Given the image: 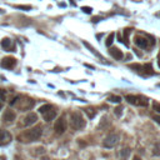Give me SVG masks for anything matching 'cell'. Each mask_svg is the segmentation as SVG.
Returning <instances> with one entry per match:
<instances>
[{
  "label": "cell",
  "instance_id": "obj_1",
  "mask_svg": "<svg viewBox=\"0 0 160 160\" xmlns=\"http://www.w3.org/2000/svg\"><path fill=\"white\" fill-rule=\"evenodd\" d=\"M41 128L40 126H35L29 130H25L20 135L18 136V140L22 143H31V141H36L41 136Z\"/></svg>",
  "mask_w": 160,
  "mask_h": 160
},
{
  "label": "cell",
  "instance_id": "obj_2",
  "mask_svg": "<svg viewBox=\"0 0 160 160\" xmlns=\"http://www.w3.org/2000/svg\"><path fill=\"white\" fill-rule=\"evenodd\" d=\"M11 106H18L20 110L24 111V110H29V109L33 108L34 105V100L33 99H29V98H24V96H16L10 102Z\"/></svg>",
  "mask_w": 160,
  "mask_h": 160
},
{
  "label": "cell",
  "instance_id": "obj_3",
  "mask_svg": "<svg viewBox=\"0 0 160 160\" xmlns=\"http://www.w3.org/2000/svg\"><path fill=\"white\" fill-rule=\"evenodd\" d=\"M70 125H71V128H73L74 130L83 129L84 126H85V120H84L83 115L80 114V113H78V111L73 113V114L70 115Z\"/></svg>",
  "mask_w": 160,
  "mask_h": 160
},
{
  "label": "cell",
  "instance_id": "obj_4",
  "mask_svg": "<svg viewBox=\"0 0 160 160\" xmlns=\"http://www.w3.org/2000/svg\"><path fill=\"white\" fill-rule=\"evenodd\" d=\"M39 113L40 114H43V118H44L45 121H50L56 116V110L54 109L53 105H50V104H45V105H43V106H40Z\"/></svg>",
  "mask_w": 160,
  "mask_h": 160
},
{
  "label": "cell",
  "instance_id": "obj_5",
  "mask_svg": "<svg viewBox=\"0 0 160 160\" xmlns=\"http://www.w3.org/2000/svg\"><path fill=\"white\" fill-rule=\"evenodd\" d=\"M126 100L130 104L136 105V106H146L149 104L148 98H145L143 95H126Z\"/></svg>",
  "mask_w": 160,
  "mask_h": 160
},
{
  "label": "cell",
  "instance_id": "obj_6",
  "mask_svg": "<svg viewBox=\"0 0 160 160\" xmlns=\"http://www.w3.org/2000/svg\"><path fill=\"white\" fill-rule=\"evenodd\" d=\"M120 140V135L119 134H110L105 138L104 140V146L105 148H114V146L119 143Z\"/></svg>",
  "mask_w": 160,
  "mask_h": 160
},
{
  "label": "cell",
  "instance_id": "obj_7",
  "mask_svg": "<svg viewBox=\"0 0 160 160\" xmlns=\"http://www.w3.org/2000/svg\"><path fill=\"white\" fill-rule=\"evenodd\" d=\"M16 65V59L13 58V56H6L1 59V61H0V66L4 69H13L14 66Z\"/></svg>",
  "mask_w": 160,
  "mask_h": 160
},
{
  "label": "cell",
  "instance_id": "obj_8",
  "mask_svg": "<svg viewBox=\"0 0 160 160\" xmlns=\"http://www.w3.org/2000/svg\"><path fill=\"white\" fill-rule=\"evenodd\" d=\"M11 140H13V136L8 130H0V146L10 144Z\"/></svg>",
  "mask_w": 160,
  "mask_h": 160
},
{
  "label": "cell",
  "instance_id": "obj_9",
  "mask_svg": "<svg viewBox=\"0 0 160 160\" xmlns=\"http://www.w3.org/2000/svg\"><path fill=\"white\" fill-rule=\"evenodd\" d=\"M54 129H55V133H56V134L65 133V130H66V120H65L63 116L59 118V119L56 120L55 125H54Z\"/></svg>",
  "mask_w": 160,
  "mask_h": 160
},
{
  "label": "cell",
  "instance_id": "obj_10",
  "mask_svg": "<svg viewBox=\"0 0 160 160\" xmlns=\"http://www.w3.org/2000/svg\"><path fill=\"white\" fill-rule=\"evenodd\" d=\"M36 120H38V115L35 114V113H30V114H28L24 118V121H23V123H24L25 126H29V125L35 124Z\"/></svg>",
  "mask_w": 160,
  "mask_h": 160
},
{
  "label": "cell",
  "instance_id": "obj_11",
  "mask_svg": "<svg viewBox=\"0 0 160 160\" xmlns=\"http://www.w3.org/2000/svg\"><path fill=\"white\" fill-rule=\"evenodd\" d=\"M109 53H110V55L114 59H116V60H121L123 56H124V54L121 53V50H119L118 48H111L110 50H109Z\"/></svg>",
  "mask_w": 160,
  "mask_h": 160
},
{
  "label": "cell",
  "instance_id": "obj_12",
  "mask_svg": "<svg viewBox=\"0 0 160 160\" xmlns=\"http://www.w3.org/2000/svg\"><path fill=\"white\" fill-rule=\"evenodd\" d=\"M135 44L138 46H140V48L143 49H145L146 46H148V40L145 39V38H143V36H135Z\"/></svg>",
  "mask_w": 160,
  "mask_h": 160
},
{
  "label": "cell",
  "instance_id": "obj_13",
  "mask_svg": "<svg viewBox=\"0 0 160 160\" xmlns=\"http://www.w3.org/2000/svg\"><path fill=\"white\" fill-rule=\"evenodd\" d=\"M15 118H16V115L13 110H6L5 114L3 115L4 121H13V120H15Z\"/></svg>",
  "mask_w": 160,
  "mask_h": 160
},
{
  "label": "cell",
  "instance_id": "obj_14",
  "mask_svg": "<svg viewBox=\"0 0 160 160\" xmlns=\"http://www.w3.org/2000/svg\"><path fill=\"white\" fill-rule=\"evenodd\" d=\"M0 45H1V48L3 49H5V50H9V51H11V49H14V48H11V40L9 39V38H5V39H3L1 40V43H0Z\"/></svg>",
  "mask_w": 160,
  "mask_h": 160
},
{
  "label": "cell",
  "instance_id": "obj_15",
  "mask_svg": "<svg viewBox=\"0 0 160 160\" xmlns=\"http://www.w3.org/2000/svg\"><path fill=\"white\" fill-rule=\"evenodd\" d=\"M130 154H131V150H130L129 148H125L123 150H120L119 157H120V159H123V160H128V158L130 157Z\"/></svg>",
  "mask_w": 160,
  "mask_h": 160
},
{
  "label": "cell",
  "instance_id": "obj_16",
  "mask_svg": "<svg viewBox=\"0 0 160 160\" xmlns=\"http://www.w3.org/2000/svg\"><path fill=\"white\" fill-rule=\"evenodd\" d=\"M143 70L145 71L146 74H154V70H153V66H151V64H145L144 66H143Z\"/></svg>",
  "mask_w": 160,
  "mask_h": 160
},
{
  "label": "cell",
  "instance_id": "obj_17",
  "mask_svg": "<svg viewBox=\"0 0 160 160\" xmlns=\"http://www.w3.org/2000/svg\"><path fill=\"white\" fill-rule=\"evenodd\" d=\"M109 102H111V103H120L121 102V96L119 95H110L108 98Z\"/></svg>",
  "mask_w": 160,
  "mask_h": 160
},
{
  "label": "cell",
  "instance_id": "obj_18",
  "mask_svg": "<svg viewBox=\"0 0 160 160\" xmlns=\"http://www.w3.org/2000/svg\"><path fill=\"white\" fill-rule=\"evenodd\" d=\"M85 113H86V115L89 116L90 119H93V118L95 116V114H96L95 110H94V109H93V108H86V109H85Z\"/></svg>",
  "mask_w": 160,
  "mask_h": 160
},
{
  "label": "cell",
  "instance_id": "obj_19",
  "mask_svg": "<svg viewBox=\"0 0 160 160\" xmlns=\"http://www.w3.org/2000/svg\"><path fill=\"white\" fill-rule=\"evenodd\" d=\"M114 36H115L114 33H111V34L108 36V39H106V46H110V45L113 44V41H114Z\"/></svg>",
  "mask_w": 160,
  "mask_h": 160
},
{
  "label": "cell",
  "instance_id": "obj_20",
  "mask_svg": "<svg viewBox=\"0 0 160 160\" xmlns=\"http://www.w3.org/2000/svg\"><path fill=\"white\" fill-rule=\"evenodd\" d=\"M83 44H84V45H85V46H86V48H88V49H89V50H91V53H94V54H95V55H98V56H100V55H99V54H98V53H96V50H95L94 48H93V46H91V45H90L89 43H86V41H83Z\"/></svg>",
  "mask_w": 160,
  "mask_h": 160
},
{
  "label": "cell",
  "instance_id": "obj_21",
  "mask_svg": "<svg viewBox=\"0 0 160 160\" xmlns=\"http://www.w3.org/2000/svg\"><path fill=\"white\" fill-rule=\"evenodd\" d=\"M129 31H130V29H125L124 30V44L126 46H129V43H128V35H129Z\"/></svg>",
  "mask_w": 160,
  "mask_h": 160
},
{
  "label": "cell",
  "instance_id": "obj_22",
  "mask_svg": "<svg viewBox=\"0 0 160 160\" xmlns=\"http://www.w3.org/2000/svg\"><path fill=\"white\" fill-rule=\"evenodd\" d=\"M0 100L1 102H5L6 100V91L4 89H0Z\"/></svg>",
  "mask_w": 160,
  "mask_h": 160
},
{
  "label": "cell",
  "instance_id": "obj_23",
  "mask_svg": "<svg viewBox=\"0 0 160 160\" xmlns=\"http://www.w3.org/2000/svg\"><path fill=\"white\" fill-rule=\"evenodd\" d=\"M16 9H22V10H30L31 6L30 5H16Z\"/></svg>",
  "mask_w": 160,
  "mask_h": 160
},
{
  "label": "cell",
  "instance_id": "obj_24",
  "mask_svg": "<svg viewBox=\"0 0 160 160\" xmlns=\"http://www.w3.org/2000/svg\"><path fill=\"white\" fill-rule=\"evenodd\" d=\"M153 109H154L155 111L160 113V104H159L158 102H154V103H153Z\"/></svg>",
  "mask_w": 160,
  "mask_h": 160
},
{
  "label": "cell",
  "instance_id": "obj_25",
  "mask_svg": "<svg viewBox=\"0 0 160 160\" xmlns=\"http://www.w3.org/2000/svg\"><path fill=\"white\" fill-rule=\"evenodd\" d=\"M130 68H131V69H136V71H141L143 70V66H140L139 64H131V65H130Z\"/></svg>",
  "mask_w": 160,
  "mask_h": 160
},
{
  "label": "cell",
  "instance_id": "obj_26",
  "mask_svg": "<svg viewBox=\"0 0 160 160\" xmlns=\"http://www.w3.org/2000/svg\"><path fill=\"white\" fill-rule=\"evenodd\" d=\"M81 9H83L84 13H86V14H91V10H93L90 6H83Z\"/></svg>",
  "mask_w": 160,
  "mask_h": 160
},
{
  "label": "cell",
  "instance_id": "obj_27",
  "mask_svg": "<svg viewBox=\"0 0 160 160\" xmlns=\"http://www.w3.org/2000/svg\"><path fill=\"white\" fill-rule=\"evenodd\" d=\"M121 113H123V108H121V106L115 108V114L116 115H121Z\"/></svg>",
  "mask_w": 160,
  "mask_h": 160
},
{
  "label": "cell",
  "instance_id": "obj_28",
  "mask_svg": "<svg viewBox=\"0 0 160 160\" xmlns=\"http://www.w3.org/2000/svg\"><path fill=\"white\" fill-rule=\"evenodd\" d=\"M153 119H154V120L157 121V123L160 125V115H154V116H153Z\"/></svg>",
  "mask_w": 160,
  "mask_h": 160
},
{
  "label": "cell",
  "instance_id": "obj_29",
  "mask_svg": "<svg viewBox=\"0 0 160 160\" xmlns=\"http://www.w3.org/2000/svg\"><path fill=\"white\" fill-rule=\"evenodd\" d=\"M133 160H141L140 158H139V157H134V159Z\"/></svg>",
  "mask_w": 160,
  "mask_h": 160
},
{
  "label": "cell",
  "instance_id": "obj_30",
  "mask_svg": "<svg viewBox=\"0 0 160 160\" xmlns=\"http://www.w3.org/2000/svg\"><path fill=\"white\" fill-rule=\"evenodd\" d=\"M0 160H6V159L4 158V157H0Z\"/></svg>",
  "mask_w": 160,
  "mask_h": 160
},
{
  "label": "cell",
  "instance_id": "obj_31",
  "mask_svg": "<svg viewBox=\"0 0 160 160\" xmlns=\"http://www.w3.org/2000/svg\"><path fill=\"white\" fill-rule=\"evenodd\" d=\"M1 108H3V104H1V103H0V110H1Z\"/></svg>",
  "mask_w": 160,
  "mask_h": 160
},
{
  "label": "cell",
  "instance_id": "obj_32",
  "mask_svg": "<svg viewBox=\"0 0 160 160\" xmlns=\"http://www.w3.org/2000/svg\"><path fill=\"white\" fill-rule=\"evenodd\" d=\"M41 160H49L48 158H43V159H41Z\"/></svg>",
  "mask_w": 160,
  "mask_h": 160
},
{
  "label": "cell",
  "instance_id": "obj_33",
  "mask_svg": "<svg viewBox=\"0 0 160 160\" xmlns=\"http://www.w3.org/2000/svg\"><path fill=\"white\" fill-rule=\"evenodd\" d=\"M159 66H160V59H159Z\"/></svg>",
  "mask_w": 160,
  "mask_h": 160
}]
</instances>
